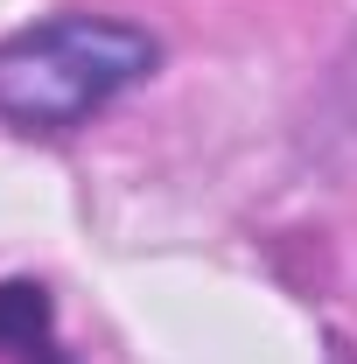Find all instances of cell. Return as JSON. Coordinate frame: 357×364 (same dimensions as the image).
<instances>
[{
  "label": "cell",
  "mask_w": 357,
  "mask_h": 364,
  "mask_svg": "<svg viewBox=\"0 0 357 364\" xmlns=\"http://www.w3.org/2000/svg\"><path fill=\"white\" fill-rule=\"evenodd\" d=\"M0 350H14L21 364H63L56 343H49L43 287H28V280H7V287H0Z\"/></svg>",
  "instance_id": "cell-2"
},
{
  "label": "cell",
  "mask_w": 357,
  "mask_h": 364,
  "mask_svg": "<svg viewBox=\"0 0 357 364\" xmlns=\"http://www.w3.org/2000/svg\"><path fill=\"white\" fill-rule=\"evenodd\" d=\"M154 70V36L105 14H56L0 43V119L56 134Z\"/></svg>",
  "instance_id": "cell-1"
}]
</instances>
